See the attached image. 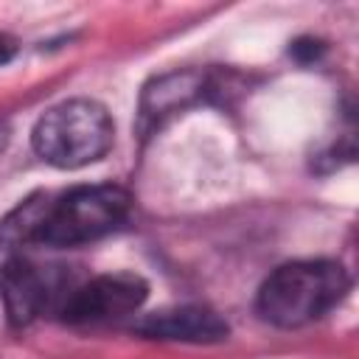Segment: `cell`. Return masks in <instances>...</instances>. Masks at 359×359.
Here are the masks:
<instances>
[{
  "label": "cell",
  "mask_w": 359,
  "mask_h": 359,
  "mask_svg": "<svg viewBox=\"0 0 359 359\" xmlns=\"http://www.w3.org/2000/svg\"><path fill=\"white\" fill-rule=\"evenodd\" d=\"M137 334L154 337V339H180V342H219L227 337V323L199 306H180V309H165L143 317L135 325Z\"/></svg>",
  "instance_id": "obj_6"
},
{
  "label": "cell",
  "mask_w": 359,
  "mask_h": 359,
  "mask_svg": "<svg viewBox=\"0 0 359 359\" xmlns=\"http://www.w3.org/2000/svg\"><path fill=\"white\" fill-rule=\"evenodd\" d=\"M6 143H8V129H6V123H0V151L6 149Z\"/></svg>",
  "instance_id": "obj_10"
},
{
  "label": "cell",
  "mask_w": 359,
  "mask_h": 359,
  "mask_svg": "<svg viewBox=\"0 0 359 359\" xmlns=\"http://www.w3.org/2000/svg\"><path fill=\"white\" fill-rule=\"evenodd\" d=\"M351 289L337 261H292L278 266L258 289V311L278 328H300L331 311Z\"/></svg>",
  "instance_id": "obj_1"
},
{
  "label": "cell",
  "mask_w": 359,
  "mask_h": 359,
  "mask_svg": "<svg viewBox=\"0 0 359 359\" xmlns=\"http://www.w3.org/2000/svg\"><path fill=\"white\" fill-rule=\"evenodd\" d=\"M205 90V79L196 73H171L163 76L157 81H151L143 93V104H140V115L143 121H163L171 112H180L182 107H188L191 101H196Z\"/></svg>",
  "instance_id": "obj_7"
},
{
  "label": "cell",
  "mask_w": 359,
  "mask_h": 359,
  "mask_svg": "<svg viewBox=\"0 0 359 359\" xmlns=\"http://www.w3.org/2000/svg\"><path fill=\"white\" fill-rule=\"evenodd\" d=\"M132 199L118 185H79L62 196H50L36 244L79 247L115 233L129 216Z\"/></svg>",
  "instance_id": "obj_3"
},
{
  "label": "cell",
  "mask_w": 359,
  "mask_h": 359,
  "mask_svg": "<svg viewBox=\"0 0 359 359\" xmlns=\"http://www.w3.org/2000/svg\"><path fill=\"white\" fill-rule=\"evenodd\" d=\"M14 53H17V42H14L8 34H0V65L11 62Z\"/></svg>",
  "instance_id": "obj_9"
},
{
  "label": "cell",
  "mask_w": 359,
  "mask_h": 359,
  "mask_svg": "<svg viewBox=\"0 0 359 359\" xmlns=\"http://www.w3.org/2000/svg\"><path fill=\"white\" fill-rule=\"evenodd\" d=\"M109 112L87 98H73L50 107L34 126V151L56 168H81L101 160L112 146Z\"/></svg>",
  "instance_id": "obj_2"
},
{
  "label": "cell",
  "mask_w": 359,
  "mask_h": 359,
  "mask_svg": "<svg viewBox=\"0 0 359 359\" xmlns=\"http://www.w3.org/2000/svg\"><path fill=\"white\" fill-rule=\"evenodd\" d=\"M70 289L73 283H65L56 269L39 266L25 255L0 247V294L14 323H31L56 300L62 306Z\"/></svg>",
  "instance_id": "obj_4"
},
{
  "label": "cell",
  "mask_w": 359,
  "mask_h": 359,
  "mask_svg": "<svg viewBox=\"0 0 359 359\" xmlns=\"http://www.w3.org/2000/svg\"><path fill=\"white\" fill-rule=\"evenodd\" d=\"M292 53L300 62H311V59H317L323 53V42H317V39H297L292 45Z\"/></svg>",
  "instance_id": "obj_8"
},
{
  "label": "cell",
  "mask_w": 359,
  "mask_h": 359,
  "mask_svg": "<svg viewBox=\"0 0 359 359\" xmlns=\"http://www.w3.org/2000/svg\"><path fill=\"white\" fill-rule=\"evenodd\" d=\"M146 294L149 286L143 278L132 272H109L76 283L59 306V314L67 323H104L137 311Z\"/></svg>",
  "instance_id": "obj_5"
}]
</instances>
